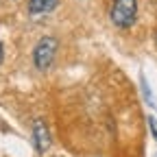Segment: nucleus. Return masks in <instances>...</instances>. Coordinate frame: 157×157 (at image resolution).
<instances>
[{"instance_id": "nucleus-1", "label": "nucleus", "mask_w": 157, "mask_h": 157, "mask_svg": "<svg viewBox=\"0 0 157 157\" xmlns=\"http://www.w3.org/2000/svg\"><path fill=\"white\" fill-rule=\"evenodd\" d=\"M57 48H59V42H57L55 37H50V35L42 37V39L35 44V48H33V66H35L37 70H42V72L48 70V68L55 63Z\"/></svg>"}, {"instance_id": "nucleus-2", "label": "nucleus", "mask_w": 157, "mask_h": 157, "mask_svg": "<svg viewBox=\"0 0 157 157\" xmlns=\"http://www.w3.org/2000/svg\"><path fill=\"white\" fill-rule=\"evenodd\" d=\"M109 15H111V22L118 29L133 26L135 17H137V0H113Z\"/></svg>"}, {"instance_id": "nucleus-3", "label": "nucleus", "mask_w": 157, "mask_h": 157, "mask_svg": "<svg viewBox=\"0 0 157 157\" xmlns=\"http://www.w3.org/2000/svg\"><path fill=\"white\" fill-rule=\"evenodd\" d=\"M33 144H35L37 153H46L50 148V131L42 118H37L33 122Z\"/></svg>"}, {"instance_id": "nucleus-4", "label": "nucleus", "mask_w": 157, "mask_h": 157, "mask_svg": "<svg viewBox=\"0 0 157 157\" xmlns=\"http://www.w3.org/2000/svg\"><path fill=\"white\" fill-rule=\"evenodd\" d=\"M57 7V0H29V11L33 15H44L50 13Z\"/></svg>"}, {"instance_id": "nucleus-5", "label": "nucleus", "mask_w": 157, "mask_h": 157, "mask_svg": "<svg viewBox=\"0 0 157 157\" xmlns=\"http://www.w3.org/2000/svg\"><path fill=\"white\" fill-rule=\"evenodd\" d=\"M142 90H144V96H146V103H148V105H155V103H153V96H151V90H148V83H146L144 76H142Z\"/></svg>"}, {"instance_id": "nucleus-6", "label": "nucleus", "mask_w": 157, "mask_h": 157, "mask_svg": "<svg viewBox=\"0 0 157 157\" xmlns=\"http://www.w3.org/2000/svg\"><path fill=\"white\" fill-rule=\"evenodd\" d=\"M148 127H151V131H153V137L157 140V120L153 116H148Z\"/></svg>"}, {"instance_id": "nucleus-7", "label": "nucleus", "mask_w": 157, "mask_h": 157, "mask_svg": "<svg viewBox=\"0 0 157 157\" xmlns=\"http://www.w3.org/2000/svg\"><path fill=\"white\" fill-rule=\"evenodd\" d=\"M5 61V48H2V42H0V63Z\"/></svg>"}]
</instances>
